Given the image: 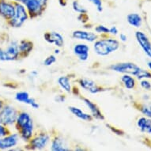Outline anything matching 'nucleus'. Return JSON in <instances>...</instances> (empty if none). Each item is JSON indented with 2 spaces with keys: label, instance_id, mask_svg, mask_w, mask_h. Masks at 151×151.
I'll list each match as a JSON object with an SVG mask.
<instances>
[{
  "label": "nucleus",
  "instance_id": "nucleus-1",
  "mask_svg": "<svg viewBox=\"0 0 151 151\" xmlns=\"http://www.w3.org/2000/svg\"><path fill=\"white\" fill-rule=\"evenodd\" d=\"M119 47V41L112 38L101 39V40H97L93 45L95 52L101 56L109 55L112 52H116Z\"/></svg>",
  "mask_w": 151,
  "mask_h": 151
},
{
  "label": "nucleus",
  "instance_id": "nucleus-2",
  "mask_svg": "<svg viewBox=\"0 0 151 151\" xmlns=\"http://www.w3.org/2000/svg\"><path fill=\"white\" fill-rule=\"evenodd\" d=\"M14 6L15 14L14 17L8 21V23L11 27L18 28L21 27L29 18V13L25 6L19 2H14Z\"/></svg>",
  "mask_w": 151,
  "mask_h": 151
},
{
  "label": "nucleus",
  "instance_id": "nucleus-3",
  "mask_svg": "<svg viewBox=\"0 0 151 151\" xmlns=\"http://www.w3.org/2000/svg\"><path fill=\"white\" fill-rule=\"evenodd\" d=\"M18 111L14 106L5 104L0 110V124L5 126H10L15 124Z\"/></svg>",
  "mask_w": 151,
  "mask_h": 151
},
{
  "label": "nucleus",
  "instance_id": "nucleus-4",
  "mask_svg": "<svg viewBox=\"0 0 151 151\" xmlns=\"http://www.w3.org/2000/svg\"><path fill=\"white\" fill-rule=\"evenodd\" d=\"M109 68L113 70V71L119 72V73H123V74H131L136 76L141 68L138 67L137 65L132 63H116L112 64L109 67Z\"/></svg>",
  "mask_w": 151,
  "mask_h": 151
},
{
  "label": "nucleus",
  "instance_id": "nucleus-5",
  "mask_svg": "<svg viewBox=\"0 0 151 151\" xmlns=\"http://www.w3.org/2000/svg\"><path fill=\"white\" fill-rule=\"evenodd\" d=\"M19 3L25 6L31 17L40 15L45 9V6L41 5L38 0H19Z\"/></svg>",
  "mask_w": 151,
  "mask_h": 151
},
{
  "label": "nucleus",
  "instance_id": "nucleus-6",
  "mask_svg": "<svg viewBox=\"0 0 151 151\" xmlns=\"http://www.w3.org/2000/svg\"><path fill=\"white\" fill-rule=\"evenodd\" d=\"M15 14L14 2L10 0H0V16L5 20H10Z\"/></svg>",
  "mask_w": 151,
  "mask_h": 151
},
{
  "label": "nucleus",
  "instance_id": "nucleus-7",
  "mask_svg": "<svg viewBox=\"0 0 151 151\" xmlns=\"http://www.w3.org/2000/svg\"><path fill=\"white\" fill-rule=\"evenodd\" d=\"M50 136L47 133H40L37 134L33 139L29 140L30 149L32 150H42L45 148L49 142Z\"/></svg>",
  "mask_w": 151,
  "mask_h": 151
},
{
  "label": "nucleus",
  "instance_id": "nucleus-8",
  "mask_svg": "<svg viewBox=\"0 0 151 151\" xmlns=\"http://www.w3.org/2000/svg\"><path fill=\"white\" fill-rule=\"evenodd\" d=\"M135 37H136V40L139 43V46L143 50L145 54L148 57L151 58V42L149 37L144 32H140V31L135 32Z\"/></svg>",
  "mask_w": 151,
  "mask_h": 151
},
{
  "label": "nucleus",
  "instance_id": "nucleus-9",
  "mask_svg": "<svg viewBox=\"0 0 151 151\" xmlns=\"http://www.w3.org/2000/svg\"><path fill=\"white\" fill-rule=\"evenodd\" d=\"M20 136L18 134H10L0 138V150H9L17 146Z\"/></svg>",
  "mask_w": 151,
  "mask_h": 151
},
{
  "label": "nucleus",
  "instance_id": "nucleus-10",
  "mask_svg": "<svg viewBox=\"0 0 151 151\" xmlns=\"http://www.w3.org/2000/svg\"><path fill=\"white\" fill-rule=\"evenodd\" d=\"M5 52L6 61H12V60H17L20 55L19 52V43L17 40H11L7 47L4 49Z\"/></svg>",
  "mask_w": 151,
  "mask_h": 151
},
{
  "label": "nucleus",
  "instance_id": "nucleus-11",
  "mask_svg": "<svg viewBox=\"0 0 151 151\" xmlns=\"http://www.w3.org/2000/svg\"><path fill=\"white\" fill-rule=\"evenodd\" d=\"M45 39L49 44H55L57 47H61L64 45V40L62 35L56 32H46L45 35Z\"/></svg>",
  "mask_w": 151,
  "mask_h": 151
},
{
  "label": "nucleus",
  "instance_id": "nucleus-12",
  "mask_svg": "<svg viewBox=\"0 0 151 151\" xmlns=\"http://www.w3.org/2000/svg\"><path fill=\"white\" fill-rule=\"evenodd\" d=\"M74 53L77 55L81 61H86L89 58V47L85 44H78L73 48Z\"/></svg>",
  "mask_w": 151,
  "mask_h": 151
},
{
  "label": "nucleus",
  "instance_id": "nucleus-13",
  "mask_svg": "<svg viewBox=\"0 0 151 151\" xmlns=\"http://www.w3.org/2000/svg\"><path fill=\"white\" fill-rule=\"evenodd\" d=\"M15 99L17 100V101L22 102V103H25V104H29L33 108V109H38L39 108V104L33 98L29 97V95L27 92L22 91L18 92L16 93L15 96Z\"/></svg>",
  "mask_w": 151,
  "mask_h": 151
},
{
  "label": "nucleus",
  "instance_id": "nucleus-14",
  "mask_svg": "<svg viewBox=\"0 0 151 151\" xmlns=\"http://www.w3.org/2000/svg\"><path fill=\"white\" fill-rule=\"evenodd\" d=\"M73 37L78 40H86L88 42H93V41H96L97 39V36L93 32L82 31V30L74 31L73 32Z\"/></svg>",
  "mask_w": 151,
  "mask_h": 151
},
{
  "label": "nucleus",
  "instance_id": "nucleus-15",
  "mask_svg": "<svg viewBox=\"0 0 151 151\" xmlns=\"http://www.w3.org/2000/svg\"><path fill=\"white\" fill-rule=\"evenodd\" d=\"M80 86L83 89H86L92 93H97L98 92L101 91V89L98 87L96 84V82H93V80L88 79V78H81L79 80Z\"/></svg>",
  "mask_w": 151,
  "mask_h": 151
},
{
  "label": "nucleus",
  "instance_id": "nucleus-16",
  "mask_svg": "<svg viewBox=\"0 0 151 151\" xmlns=\"http://www.w3.org/2000/svg\"><path fill=\"white\" fill-rule=\"evenodd\" d=\"M83 101L85 102V104H86L87 107L89 109L93 118L97 119H101V120L104 119L103 114H102L101 111H100V109H98V107L96 104H93L91 101H89V99H86V98H83Z\"/></svg>",
  "mask_w": 151,
  "mask_h": 151
},
{
  "label": "nucleus",
  "instance_id": "nucleus-17",
  "mask_svg": "<svg viewBox=\"0 0 151 151\" xmlns=\"http://www.w3.org/2000/svg\"><path fill=\"white\" fill-rule=\"evenodd\" d=\"M52 150L54 151H66L70 150L67 147L64 139L61 137H56L52 142Z\"/></svg>",
  "mask_w": 151,
  "mask_h": 151
},
{
  "label": "nucleus",
  "instance_id": "nucleus-18",
  "mask_svg": "<svg viewBox=\"0 0 151 151\" xmlns=\"http://www.w3.org/2000/svg\"><path fill=\"white\" fill-rule=\"evenodd\" d=\"M127 21L129 25L135 28H140L142 24V18L141 15L137 13H131L127 16Z\"/></svg>",
  "mask_w": 151,
  "mask_h": 151
},
{
  "label": "nucleus",
  "instance_id": "nucleus-19",
  "mask_svg": "<svg viewBox=\"0 0 151 151\" xmlns=\"http://www.w3.org/2000/svg\"><path fill=\"white\" fill-rule=\"evenodd\" d=\"M137 125L142 132L151 134V119L146 117H141L138 119Z\"/></svg>",
  "mask_w": 151,
  "mask_h": 151
},
{
  "label": "nucleus",
  "instance_id": "nucleus-20",
  "mask_svg": "<svg viewBox=\"0 0 151 151\" xmlns=\"http://www.w3.org/2000/svg\"><path fill=\"white\" fill-rule=\"evenodd\" d=\"M69 110L71 111L75 116L79 118V119L86 120V121H92V119H93L92 116L85 113L84 111L81 110L80 109H78V108H77V107H69Z\"/></svg>",
  "mask_w": 151,
  "mask_h": 151
},
{
  "label": "nucleus",
  "instance_id": "nucleus-21",
  "mask_svg": "<svg viewBox=\"0 0 151 151\" xmlns=\"http://www.w3.org/2000/svg\"><path fill=\"white\" fill-rule=\"evenodd\" d=\"M121 81L124 83V87L127 89H133L135 87V85H136L135 79L127 74H124L122 76Z\"/></svg>",
  "mask_w": 151,
  "mask_h": 151
},
{
  "label": "nucleus",
  "instance_id": "nucleus-22",
  "mask_svg": "<svg viewBox=\"0 0 151 151\" xmlns=\"http://www.w3.org/2000/svg\"><path fill=\"white\" fill-rule=\"evenodd\" d=\"M33 44L31 41L27 40H22L19 44V52L20 54H29L32 50Z\"/></svg>",
  "mask_w": 151,
  "mask_h": 151
},
{
  "label": "nucleus",
  "instance_id": "nucleus-23",
  "mask_svg": "<svg viewBox=\"0 0 151 151\" xmlns=\"http://www.w3.org/2000/svg\"><path fill=\"white\" fill-rule=\"evenodd\" d=\"M58 83L60 85L64 91L67 93L71 92V84L70 82V79L66 76H62L58 78Z\"/></svg>",
  "mask_w": 151,
  "mask_h": 151
},
{
  "label": "nucleus",
  "instance_id": "nucleus-24",
  "mask_svg": "<svg viewBox=\"0 0 151 151\" xmlns=\"http://www.w3.org/2000/svg\"><path fill=\"white\" fill-rule=\"evenodd\" d=\"M72 6H73V9H74L76 12L80 13V14H86V13L87 12L86 9L83 6L81 5L78 1H74Z\"/></svg>",
  "mask_w": 151,
  "mask_h": 151
},
{
  "label": "nucleus",
  "instance_id": "nucleus-25",
  "mask_svg": "<svg viewBox=\"0 0 151 151\" xmlns=\"http://www.w3.org/2000/svg\"><path fill=\"white\" fill-rule=\"evenodd\" d=\"M140 110L146 116L151 118V104H142L140 107Z\"/></svg>",
  "mask_w": 151,
  "mask_h": 151
},
{
  "label": "nucleus",
  "instance_id": "nucleus-26",
  "mask_svg": "<svg viewBox=\"0 0 151 151\" xmlns=\"http://www.w3.org/2000/svg\"><path fill=\"white\" fill-rule=\"evenodd\" d=\"M138 79H142V78H151V73L141 69L136 75Z\"/></svg>",
  "mask_w": 151,
  "mask_h": 151
},
{
  "label": "nucleus",
  "instance_id": "nucleus-27",
  "mask_svg": "<svg viewBox=\"0 0 151 151\" xmlns=\"http://www.w3.org/2000/svg\"><path fill=\"white\" fill-rule=\"evenodd\" d=\"M10 134V130L8 129L7 126H5L3 124H0V138L2 137L6 136L8 134Z\"/></svg>",
  "mask_w": 151,
  "mask_h": 151
},
{
  "label": "nucleus",
  "instance_id": "nucleus-28",
  "mask_svg": "<svg viewBox=\"0 0 151 151\" xmlns=\"http://www.w3.org/2000/svg\"><path fill=\"white\" fill-rule=\"evenodd\" d=\"M89 1L96 6L98 12H101L103 10V5H102L101 0H89Z\"/></svg>",
  "mask_w": 151,
  "mask_h": 151
},
{
  "label": "nucleus",
  "instance_id": "nucleus-29",
  "mask_svg": "<svg viewBox=\"0 0 151 151\" xmlns=\"http://www.w3.org/2000/svg\"><path fill=\"white\" fill-rule=\"evenodd\" d=\"M55 61H56V58L55 57L54 55H49L44 61V65L48 67V66H51L52 64H53Z\"/></svg>",
  "mask_w": 151,
  "mask_h": 151
},
{
  "label": "nucleus",
  "instance_id": "nucleus-30",
  "mask_svg": "<svg viewBox=\"0 0 151 151\" xmlns=\"http://www.w3.org/2000/svg\"><path fill=\"white\" fill-rule=\"evenodd\" d=\"M95 31L97 33H109V29L105 27L104 25H98L95 28Z\"/></svg>",
  "mask_w": 151,
  "mask_h": 151
},
{
  "label": "nucleus",
  "instance_id": "nucleus-31",
  "mask_svg": "<svg viewBox=\"0 0 151 151\" xmlns=\"http://www.w3.org/2000/svg\"><path fill=\"white\" fill-rule=\"evenodd\" d=\"M140 85H141V86L143 89H146V90H150L151 89V83L150 82H148L146 79L142 80L141 82H140Z\"/></svg>",
  "mask_w": 151,
  "mask_h": 151
},
{
  "label": "nucleus",
  "instance_id": "nucleus-32",
  "mask_svg": "<svg viewBox=\"0 0 151 151\" xmlns=\"http://www.w3.org/2000/svg\"><path fill=\"white\" fill-rule=\"evenodd\" d=\"M118 29L116 26H112L111 28L109 29V33H111L112 35H117L118 34Z\"/></svg>",
  "mask_w": 151,
  "mask_h": 151
},
{
  "label": "nucleus",
  "instance_id": "nucleus-33",
  "mask_svg": "<svg viewBox=\"0 0 151 151\" xmlns=\"http://www.w3.org/2000/svg\"><path fill=\"white\" fill-rule=\"evenodd\" d=\"M119 39H120V40L121 41H123V42H125V41H127V37L126 34H124V33H120L119 34Z\"/></svg>",
  "mask_w": 151,
  "mask_h": 151
},
{
  "label": "nucleus",
  "instance_id": "nucleus-34",
  "mask_svg": "<svg viewBox=\"0 0 151 151\" xmlns=\"http://www.w3.org/2000/svg\"><path fill=\"white\" fill-rule=\"evenodd\" d=\"M4 105H5V104L3 103V101H2V100H0V110L3 109Z\"/></svg>",
  "mask_w": 151,
  "mask_h": 151
},
{
  "label": "nucleus",
  "instance_id": "nucleus-35",
  "mask_svg": "<svg viewBox=\"0 0 151 151\" xmlns=\"http://www.w3.org/2000/svg\"><path fill=\"white\" fill-rule=\"evenodd\" d=\"M147 66H148L149 69L151 70V61H149V62L147 63Z\"/></svg>",
  "mask_w": 151,
  "mask_h": 151
}]
</instances>
